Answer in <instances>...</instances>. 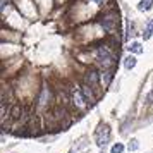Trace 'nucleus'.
I'll use <instances>...</instances> for the list:
<instances>
[{"instance_id":"423d86ee","label":"nucleus","mask_w":153,"mask_h":153,"mask_svg":"<svg viewBox=\"0 0 153 153\" xmlns=\"http://www.w3.org/2000/svg\"><path fill=\"white\" fill-rule=\"evenodd\" d=\"M152 7H153V0H141L138 4L139 10H150Z\"/></svg>"},{"instance_id":"f03ea898","label":"nucleus","mask_w":153,"mask_h":153,"mask_svg":"<svg viewBox=\"0 0 153 153\" xmlns=\"http://www.w3.org/2000/svg\"><path fill=\"white\" fill-rule=\"evenodd\" d=\"M72 102H74V105H76L77 108H86L88 107V100H86V97H84V93L81 90H74L72 91Z\"/></svg>"},{"instance_id":"6e6552de","label":"nucleus","mask_w":153,"mask_h":153,"mask_svg":"<svg viewBox=\"0 0 153 153\" xmlns=\"http://www.w3.org/2000/svg\"><path fill=\"white\" fill-rule=\"evenodd\" d=\"M134 65H136V59H134L132 55H129V57L124 60V67H126V69H132Z\"/></svg>"},{"instance_id":"1a4fd4ad","label":"nucleus","mask_w":153,"mask_h":153,"mask_svg":"<svg viewBox=\"0 0 153 153\" xmlns=\"http://www.w3.org/2000/svg\"><path fill=\"white\" fill-rule=\"evenodd\" d=\"M21 112H22V108H21V105H16L14 108H12V119H19L21 117Z\"/></svg>"},{"instance_id":"7ed1b4c3","label":"nucleus","mask_w":153,"mask_h":153,"mask_svg":"<svg viewBox=\"0 0 153 153\" xmlns=\"http://www.w3.org/2000/svg\"><path fill=\"white\" fill-rule=\"evenodd\" d=\"M100 22H102L103 29L112 33L115 29V26H117V17H115V14H108V16H103V19H100Z\"/></svg>"},{"instance_id":"4468645a","label":"nucleus","mask_w":153,"mask_h":153,"mask_svg":"<svg viewBox=\"0 0 153 153\" xmlns=\"http://www.w3.org/2000/svg\"><path fill=\"white\" fill-rule=\"evenodd\" d=\"M93 2H97V4H103L105 0H93Z\"/></svg>"},{"instance_id":"20e7f679","label":"nucleus","mask_w":153,"mask_h":153,"mask_svg":"<svg viewBox=\"0 0 153 153\" xmlns=\"http://www.w3.org/2000/svg\"><path fill=\"white\" fill-rule=\"evenodd\" d=\"M86 84L91 90H98V72L97 71H90L86 74Z\"/></svg>"},{"instance_id":"ddd939ff","label":"nucleus","mask_w":153,"mask_h":153,"mask_svg":"<svg viewBox=\"0 0 153 153\" xmlns=\"http://www.w3.org/2000/svg\"><path fill=\"white\" fill-rule=\"evenodd\" d=\"M9 5V0H2V4H0V9H2V12L5 10V7Z\"/></svg>"},{"instance_id":"f8f14e48","label":"nucleus","mask_w":153,"mask_h":153,"mask_svg":"<svg viewBox=\"0 0 153 153\" xmlns=\"http://www.w3.org/2000/svg\"><path fill=\"white\" fill-rule=\"evenodd\" d=\"M153 103V90L148 93V97H146V105H152Z\"/></svg>"},{"instance_id":"39448f33","label":"nucleus","mask_w":153,"mask_h":153,"mask_svg":"<svg viewBox=\"0 0 153 153\" xmlns=\"http://www.w3.org/2000/svg\"><path fill=\"white\" fill-rule=\"evenodd\" d=\"M152 36H153V19H150V21H148V24H146V28H145L143 38H145V40H150Z\"/></svg>"},{"instance_id":"0eeeda50","label":"nucleus","mask_w":153,"mask_h":153,"mask_svg":"<svg viewBox=\"0 0 153 153\" xmlns=\"http://www.w3.org/2000/svg\"><path fill=\"white\" fill-rule=\"evenodd\" d=\"M129 52H132V53H141V52H143V47H141V43L132 42L131 45H129Z\"/></svg>"},{"instance_id":"9b49d317","label":"nucleus","mask_w":153,"mask_h":153,"mask_svg":"<svg viewBox=\"0 0 153 153\" xmlns=\"http://www.w3.org/2000/svg\"><path fill=\"white\" fill-rule=\"evenodd\" d=\"M138 139H132L131 143H129V146H127V148H129V150H132V152H134V150H138Z\"/></svg>"},{"instance_id":"9d476101","label":"nucleus","mask_w":153,"mask_h":153,"mask_svg":"<svg viewBox=\"0 0 153 153\" xmlns=\"http://www.w3.org/2000/svg\"><path fill=\"white\" fill-rule=\"evenodd\" d=\"M124 152V146L120 145V143H117V145L112 146V153H122Z\"/></svg>"},{"instance_id":"f257e3e1","label":"nucleus","mask_w":153,"mask_h":153,"mask_svg":"<svg viewBox=\"0 0 153 153\" xmlns=\"http://www.w3.org/2000/svg\"><path fill=\"white\" fill-rule=\"evenodd\" d=\"M95 138H97V145L98 146H105L110 139V127L107 124H102L95 132Z\"/></svg>"}]
</instances>
